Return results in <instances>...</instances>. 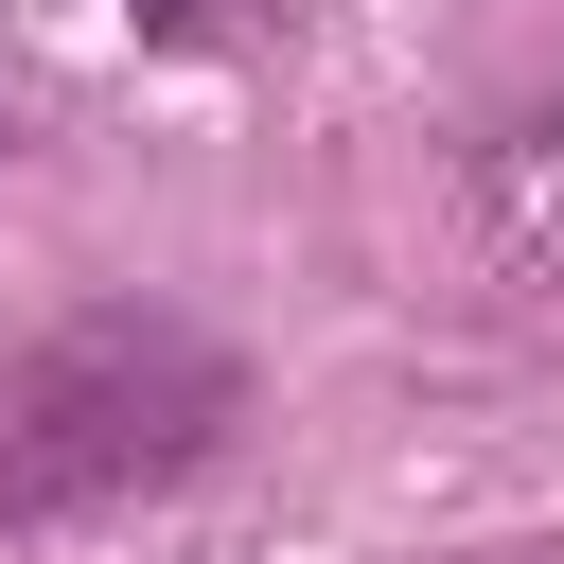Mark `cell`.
I'll return each mask as SVG.
<instances>
[{
  "label": "cell",
  "instance_id": "obj_4",
  "mask_svg": "<svg viewBox=\"0 0 564 564\" xmlns=\"http://www.w3.org/2000/svg\"><path fill=\"white\" fill-rule=\"evenodd\" d=\"M476 564H546V546H476Z\"/></svg>",
  "mask_w": 564,
  "mask_h": 564
},
{
  "label": "cell",
  "instance_id": "obj_3",
  "mask_svg": "<svg viewBox=\"0 0 564 564\" xmlns=\"http://www.w3.org/2000/svg\"><path fill=\"white\" fill-rule=\"evenodd\" d=\"M123 18H159V35H212V18H247V0H123Z\"/></svg>",
  "mask_w": 564,
  "mask_h": 564
},
{
  "label": "cell",
  "instance_id": "obj_1",
  "mask_svg": "<svg viewBox=\"0 0 564 564\" xmlns=\"http://www.w3.org/2000/svg\"><path fill=\"white\" fill-rule=\"evenodd\" d=\"M229 423H247V370H229L212 317H176V300H88V317H53V335L0 352V529L141 511V494H176Z\"/></svg>",
  "mask_w": 564,
  "mask_h": 564
},
{
  "label": "cell",
  "instance_id": "obj_2",
  "mask_svg": "<svg viewBox=\"0 0 564 564\" xmlns=\"http://www.w3.org/2000/svg\"><path fill=\"white\" fill-rule=\"evenodd\" d=\"M476 229H494V264H511V282H546V300H564V106H529V123L476 159Z\"/></svg>",
  "mask_w": 564,
  "mask_h": 564
}]
</instances>
